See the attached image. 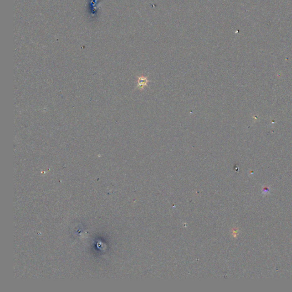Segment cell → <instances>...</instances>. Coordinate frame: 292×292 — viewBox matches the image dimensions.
Wrapping results in <instances>:
<instances>
[{"instance_id":"6da1fadb","label":"cell","mask_w":292,"mask_h":292,"mask_svg":"<svg viewBox=\"0 0 292 292\" xmlns=\"http://www.w3.org/2000/svg\"><path fill=\"white\" fill-rule=\"evenodd\" d=\"M147 78L148 77L143 76L138 77L137 88H139V90H143V88H145V86H147V83L150 82Z\"/></svg>"}]
</instances>
